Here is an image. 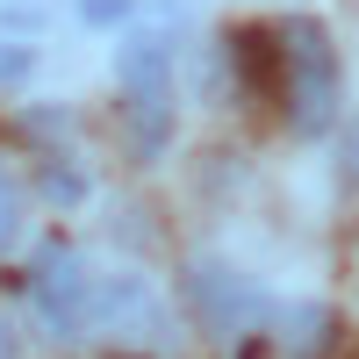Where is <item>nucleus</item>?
Instances as JSON below:
<instances>
[{"instance_id":"4","label":"nucleus","mask_w":359,"mask_h":359,"mask_svg":"<svg viewBox=\"0 0 359 359\" xmlns=\"http://www.w3.org/2000/svg\"><path fill=\"white\" fill-rule=\"evenodd\" d=\"M29 309H36L43 338L86 345V331H94V266H86V252L43 245L36 266H29Z\"/></svg>"},{"instance_id":"6","label":"nucleus","mask_w":359,"mask_h":359,"mask_svg":"<svg viewBox=\"0 0 359 359\" xmlns=\"http://www.w3.org/2000/svg\"><path fill=\"white\" fill-rule=\"evenodd\" d=\"M266 331L280 338V359H323V352H331V338H338V323H331V309L302 302V309H280Z\"/></svg>"},{"instance_id":"8","label":"nucleus","mask_w":359,"mask_h":359,"mask_svg":"<svg viewBox=\"0 0 359 359\" xmlns=\"http://www.w3.org/2000/svg\"><path fill=\"white\" fill-rule=\"evenodd\" d=\"M29 65H36V57H29L22 43H0V86H8V79H22Z\"/></svg>"},{"instance_id":"9","label":"nucleus","mask_w":359,"mask_h":359,"mask_svg":"<svg viewBox=\"0 0 359 359\" xmlns=\"http://www.w3.org/2000/svg\"><path fill=\"white\" fill-rule=\"evenodd\" d=\"M0 359H22V345H15V331H8V316H0Z\"/></svg>"},{"instance_id":"2","label":"nucleus","mask_w":359,"mask_h":359,"mask_svg":"<svg viewBox=\"0 0 359 359\" xmlns=\"http://www.w3.org/2000/svg\"><path fill=\"white\" fill-rule=\"evenodd\" d=\"M115 86H123V115H130L137 151L158 158L172 137V43L158 29H130L115 43Z\"/></svg>"},{"instance_id":"10","label":"nucleus","mask_w":359,"mask_h":359,"mask_svg":"<svg viewBox=\"0 0 359 359\" xmlns=\"http://www.w3.org/2000/svg\"><path fill=\"white\" fill-rule=\"evenodd\" d=\"M352 172H359V130H352Z\"/></svg>"},{"instance_id":"5","label":"nucleus","mask_w":359,"mask_h":359,"mask_svg":"<svg viewBox=\"0 0 359 359\" xmlns=\"http://www.w3.org/2000/svg\"><path fill=\"white\" fill-rule=\"evenodd\" d=\"M86 338H108V345H165L172 338V316L158 302V287L144 273H101L94 266V331Z\"/></svg>"},{"instance_id":"3","label":"nucleus","mask_w":359,"mask_h":359,"mask_svg":"<svg viewBox=\"0 0 359 359\" xmlns=\"http://www.w3.org/2000/svg\"><path fill=\"white\" fill-rule=\"evenodd\" d=\"M187 309H194V323H201L223 352H230V345H252L266 323H273L266 287L245 280V273L223 266V259H194V266H187Z\"/></svg>"},{"instance_id":"1","label":"nucleus","mask_w":359,"mask_h":359,"mask_svg":"<svg viewBox=\"0 0 359 359\" xmlns=\"http://www.w3.org/2000/svg\"><path fill=\"white\" fill-rule=\"evenodd\" d=\"M273 72H280V101L294 115L302 137H323L338 115V50H331V29L316 15H287L273 29Z\"/></svg>"},{"instance_id":"7","label":"nucleus","mask_w":359,"mask_h":359,"mask_svg":"<svg viewBox=\"0 0 359 359\" xmlns=\"http://www.w3.org/2000/svg\"><path fill=\"white\" fill-rule=\"evenodd\" d=\"M22 223H29V201H22V180L0 165V259L22 245Z\"/></svg>"}]
</instances>
